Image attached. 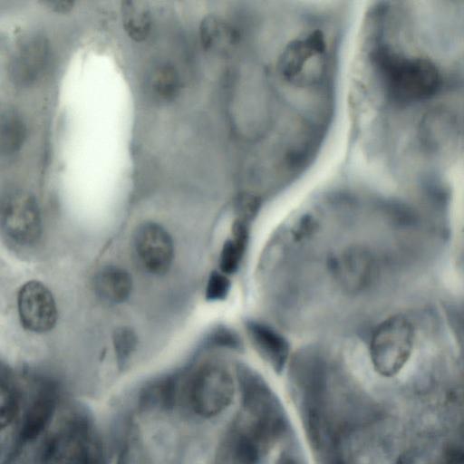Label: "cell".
I'll return each mask as SVG.
<instances>
[{
    "mask_svg": "<svg viewBox=\"0 0 464 464\" xmlns=\"http://www.w3.org/2000/svg\"><path fill=\"white\" fill-rule=\"evenodd\" d=\"M375 60L388 94L398 102L425 100L440 87V72L427 58L403 56L382 49Z\"/></svg>",
    "mask_w": 464,
    "mask_h": 464,
    "instance_id": "6da1fadb",
    "label": "cell"
},
{
    "mask_svg": "<svg viewBox=\"0 0 464 464\" xmlns=\"http://www.w3.org/2000/svg\"><path fill=\"white\" fill-rule=\"evenodd\" d=\"M414 347V328L401 314H394L375 329L370 354L377 372L385 377L397 374L409 361Z\"/></svg>",
    "mask_w": 464,
    "mask_h": 464,
    "instance_id": "7a4b0ae2",
    "label": "cell"
},
{
    "mask_svg": "<svg viewBox=\"0 0 464 464\" xmlns=\"http://www.w3.org/2000/svg\"><path fill=\"white\" fill-rule=\"evenodd\" d=\"M235 394L233 377L220 365L202 367L192 379L189 399L194 411L206 418L222 412Z\"/></svg>",
    "mask_w": 464,
    "mask_h": 464,
    "instance_id": "3957f363",
    "label": "cell"
},
{
    "mask_svg": "<svg viewBox=\"0 0 464 464\" xmlns=\"http://www.w3.org/2000/svg\"><path fill=\"white\" fill-rule=\"evenodd\" d=\"M1 227L5 235L18 245L36 242L42 225L34 196L21 190L9 194L2 205Z\"/></svg>",
    "mask_w": 464,
    "mask_h": 464,
    "instance_id": "277c9868",
    "label": "cell"
},
{
    "mask_svg": "<svg viewBox=\"0 0 464 464\" xmlns=\"http://www.w3.org/2000/svg\"><path fill=\"white\" fill-rule=\"evenodd\" d=\"M17 306L20 322L28 331L45 333L56 323L55 301L49 289L39 281H29L20 288Z\"/></svg>",
    "mask_w": 464,
    "mask_h": 464,
    "instance_id": "5b68a950",
    "label": "cell"
},
{
    "mask_svg": "<svg viewBox=\"0 0 464 464\" xmlns=\"http://www.w3.org/2000/svg\"><path fill=\"white\" fill-rule=\"evenodd\" d=\"M133 245L140 262L150 273L162 275L170 267L173 242L166 229L158 223H141L134 233Z\"/></svg>",
    "mask_w": 464,
    "mask_h": 464,
    "instance_id": "8992f818",
    "label": "cell"
},
{
    "mask_svg": "<svg viewBox=\"0 0 464 464\" xmlns=\"http://www.w3.org/2000/svg\"><path fill=\"white\" fill-rule=\"evenodd\" d=\"M48 43L40 34L27 35L16 44L9 62V76L18 86L34 83L45 70Z\"/></svg>",
    "mask_w": 464,
    "mask_h": 464,
    "instance_id": "52a82bcc",
    "label": "cell"
},
{
    "mask_svg": "<svg viewBox=\"0 0 464 464\" xmlns=\"http://www.w3.org/2000/svg\"><path fill=\"white\" fill-rule=\"evenodd\" d=\"M325 42L320 32H313L304 39L289 44L278 61V72L286 80H299L307 63L323 55Z\"/></svg>",
    "mask_w": 464,
    "mask_h": 464,
    "instance_id": "ba28073f",
    "label": "cell"
},
{
    "mask_svg": "<svg viewBox=\"0 0 464 464\" xmlns=\"http://www.w3.org/2000/svg\"><path fill=\"white\" fill-rule=\"evenodd\" d=\"M246 329L258 354L276 371H281L289 354L286 339L270 326L256 321H248Z\"/></svg>",
    "mask_w": 464,
    "mask_h": 464,
    "instance_id": "9c48e42d",
    "label": "cell"
},
{
    "mask_svg": "<svg viewBox=\"0 0 464 464\" xmlns=\"http://www.w3.org/2000/svg\"><path fill=\"white\" fill-rule=\"evenodd\" d=\"M93 286L96 295L109 304H120L130 295L132 288L130 275L125 269L108 266L94 276Z\"/></svg>",
    "mask_w": 464,
    "mask_h": 464,
    "instance_id": "30bf717a",
    "label": "cell"
},
{
    "mask_svg": "<svg viewBox=\"0 0 464 464\" xmlns=\"http://www.w3.org/2000/svg\"><path fill=\"white\" fill-rule=\"evenodd\" d=\"M55 408V396L51 389H44L36 397L25 413L20 438L23 441L35 439L45 429Z\"/></svg>",
    "mask_w": 464,
    "mask_h": 464,
    "instance_id": "8fae6325",
    "label": "cell"
},
{
    "mask_svg": "<svg viewBox=\"0 0 464 464\" xmlns=\"http://www.w3.org/2000/svg\"><path fill=\"white\" fill-rule=\"evenodd\" d=\"M123 28L130 38L136 42L145 40L150 31L151 16L147 2L124 0L121 2Z\"/></svg>",
    "mask_w": 464,
    "mask_h": 464,
    "instance_id": "7c38bea8",
    "label": "cell"
},
{
    "mask_svg": "<svg viewBox=\"0 0 464 464\" xmlns=\"http://www.w3.org/2000/svg\"><path fill=\"white\" fill-rule=\"evenodd\" d=\"M248 241V228L243 219L232 227V237L225 241L219 255V268L226 275L235 273L242 261Z\"/></svg>",
    "mask_w": 464,
    "mask_h": 464,
    "instance_id": "4fadbf2b",
    "label": "cell"
},
{
    "mask_svg": "<svg viewBox=\"0 0 464 464\" xmlns=\"http://www.w3.org/2000/svg\"><path fill=\"white\" fill-rule=\"evenodd\" d=\"M25 124L17 111L7 108L0 119V151L10 157L18 152L25 140Z\"/></svg>",
    "mask_w": 464,
    "mask_h": 464,
    "instance_id": "5bb4252c",
    "label": "cell"
},
{
    "mask_svg": "<svg viewBox=\"0 0 464 464\" xmlns=\"http://www.w3.org/2000/svg\"><path fill=\"white\" fill-rule=\"evenodd\" d=\"M150 86L153 93L160 99L172 100L179 90V77L176 69L167 63L158 66L151 74Z\"/></svg>",
    "mask_w": 464,
    "mask_h": 464,
    "instance_id": "9a60e30c",
    "label": "cell"
},
{
    "mask_svg": "<svg viewBox=\"0 0 464 464\" xmlns=\"http://www.w3.org/2000/svg\"><path fill=\"white\" fill-rule=\"evenodd\" d=\"M199 34L202 45L206 49L218 48L231 42L232 30L219 18L207 16L200 24Z\"/></svg>",
    "mask_w": 464,
    "mask_h": 464,
    "instance_id": "2e32d148",
    "label": "cell"
},
{
    "mask_svg": "<svg viewBox=\"0 0 464 464\" xmlns=\"http://www.w3.org/2000/svg\"><path fill=\"white\" fill-rule=\"evenodd\" d=\"M112 339L118 362L124 364L137 346V336L132 329L122 326L114 331Z\"/></svg>",
    "mask_w": 464,
    "mask_h": 464,
    "instance_id": "e0dca14e",
    "label": "cell"
},
{
    "mask_svg": "<svg viewBox=\"0 0 464 464\" xmlns=\"http://www.w3.org/2000/svg\"><path fill=\"white\" fill-rule=\"evenodd\" d=\"M231 283L223 272L213 271L207 282L206 298L208 301L225 300L230 291Z\"/></svg>",
    "mask_w": 464,
    "mask_h": 464,
    "instance_id": "ac0fdd59",
    "label": "cell"
},
{
    "mask_svg": "<svg viewBox=\"0 0 464 464\" xmlns=\"http://www.w3.org/2000/svg\"><path fill=\"white\" fill-rule=\"evenodd\" d=\"M214 342L217 345H224L226 347H237L238 345V339L230 331L219 330L214 335Z\"/></svg>",
    "mask_w": 464,
    "mask_h": 464,
    "instance_id": "d6986e66",
    "label": "cell"
},
{
    "mask_svg": "<svg viewBox=\"0 0 464 464\" xmlns=\"http://www.w3.org/2000/svg\"><path fill=\"white\" fill-rule=\"evenodd\" d=\"M40 3L51 11L61 14L68 13L74 5L73 1L67 0H44Z\"/></svg>",
    "mask_w": 464,
    "mask_h": 464,
    "instance_id": "ffe728a7",
    "label": "cell"
}]
</instances>
